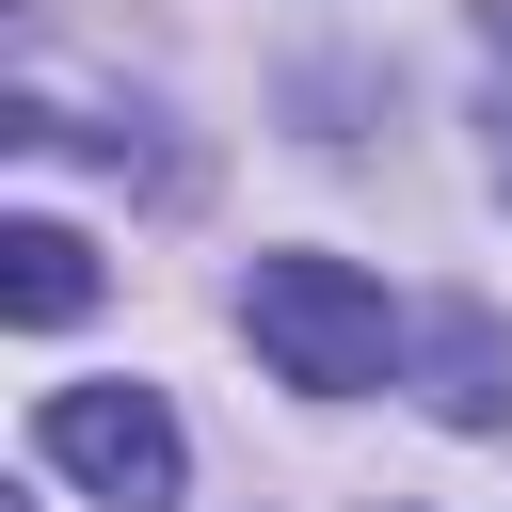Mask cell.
Segmentation results:
<instances>
[{"mask_svg": "<svg viewBox=\"0 0 512 512\" xmlns=\"http://www.w3.org/2000/svg\"><path fill=\"white\" fill-rule=\"evenodd\" d=\"M240 336H256L272 384H304V400H352V384H384V352H400V320H384V288H368L352 256H256V272H240Z\"/></svg>", "mask_w": 512, "mask_h": 512, "instance_id": "6da1fadb", "label": "cell"}, {"mask_svg": "<svg viewBox=\"0 0 512 512\" xmlns=\"http://www.w3.org/2000/svg\"><path fill=\"white\" fill-rule=\"evenodd\" d=\"M32 448H48L80 496H112V512H160V496L192 480L160 384H48V400H32Z\"/></svg>", "mask_w": 512, "mask_h": 512, "instance_id": "7a4b0ae2", "label": "cell"}, {"mask_svg": "<svg viewBox=\"0 0 512 512\" xmlns=\"http://www.w3.org/2000/svg\"><path fill=\"white\" fill-rule=\"evenodd\" d=\"M416 400H432L448 432H496V416H512V336H496L480 304H432V320H416Z\"/></svg>", "mask_w": 512, "mask_h": 512, "instance_id": "3957f363", "label": "cell"}, {"mask_svg": "<svg viewBox=\"0 0 512 512\" xmlns=\"http://www.w3.org/2000/svg\"><path fill=\"white\" fill-rule=\"evenodd\" d=\"M80 304H96V240H80V224H0V320L48 336V320H80Z\"/></svg>", "mask_w": 512, "mask_h": 512, "instance_id": "277c9868", "label": "cell"}]
</instances>
